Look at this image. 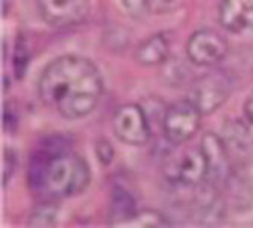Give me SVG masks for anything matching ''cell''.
<instances>
[{"mask_svg":"<svg viewBox=\"0 0 253 228\" xmlns=\"http://www.w3.org/2000/svg\"><path fill=\"white\" fill-rule=\"evenodd\" d=\"M103 81L86 58L65 55L52 61L40 78L38 93L49 108L65 119H79L93 111L102 96Z\"/></svg>","mask_w":253,"mask_h":228,"instance_id":"cell-1","label":"cell"},{"mask_svg":"<svg viewBox=\"0 0 253 228\" xmlns=\"http://www.w3.org/2000/svg\"><path fill=\"white\" fill-rule=\"evenodd\" d=\"M227 41L215 31L203 29L191 35L187 44V54L191 62L210 67L220 62L227 54Z\"/></svg>","mask_w":253,"mask_h":228,"instance_id":"cell-7","label":"cell"},{"mask_svg":"<svg viewBox=\"0 0 253 228\" xmlns=\"http://www.w3.org/2000/svg\"><path fill=\"white\" fill-rule=\"evenodd\" d=\"M14 166H15V158H14V154L11 151H5V155H3V173H2V178H3V184H8V181L14 172Z\"/></svg>","mask_w":253,"mask_h":228,"instance_id":"cell-18","label":"cell"},{"mask_svg":"<svg viewBox=\"0 0 253 228\" xmlns=\"http://www.w3.org/2000/svg\"><path fill=\"white\" fill-rule=\"evenodd\" d=\"M244 114L250 123H253V91L249 95V98L244 102Z\"/></svg>","mask_w":253,"mask_h":228,"instance_id":"cell-20","label":"cell"},{"mask_svg":"<svg viewBox=\"0 0 253 228\" xmlns=\"http://www.w3.org/2000/svg\"><path fill=\"white\" fill-rule=\"evenodd\" d=\"M29 62V55L26 51V46L23 43V40H17V49H15V75L17 78H23L26 72V67Z\"/></svg>","mask_w":253,"mask_h":228,"instance_id":"cell-16","label":"cell"},{"mask_svg":"<svg viewBox=\"0 0 253 228\" xmlns=\"http://www.w3.org/2000/svg\"><path fill=\"white\" fill-rule=\"evenodd\" d=\"M96 154L103 165H109L112 162V157H114V149L106 140H100V142H97Z\"/></svg>","mask_w":253,"mask_h":228,"instance_id":"cell-17","label":"cell"},{"mask_svg":"<svg viewBox=\"0 0 253 228\" xmlns=\"http://www.w3.org/2000/svg\"><path fill=\"white\" fill-rule=\"evenodd\" d=\"M206 162H208V176L206 181L210 186L217 187L218 184H224L231 178V157H229L227 148L218 135L208 132L202 137L200 145Z\"/></svg>","mask_w":253,"mask_h":228,"instance_id":"cell-9","label":"cell"},{"mask_svg":"<svg viewBox=\"0 0 253 228\" xmlns=\"http://www.w3.org/2000/svg\"><path fill=\"white\" fill-rule=\"evenodd\" d=\"M200 114L202 111L190 99L171 104L163 120L166 139L173 145H182L193 139L200 126Z\"/></svg>","mask_w":253,"mask_h":228,"instance_id":"cell-3","label":"cell"},{"mask_svg":"<svg viewBox=\"0 0 253 228\" xmlns=\"http://www.w3.org/2000/svg\"><path fill=\"white\" fill-rule=\"evenodd\" d=\"M135 202L132 196L123 190V189H116L112 193V201H111V221L116 225H125L127 221H130L135 216Z\"/></svg>","mask_w":253,"mask_h":228,"instance_id":"cell-12","label":"cell"},{"mask_svg":"<svg viewBox=\"0 0 253 228\" xmlns=\"http://www.w3.org/2000/svg\"><path fill=\"white\" fill-rule=\"evenodd\" d=\"M3 119H5V128H8L9 131H14L15 125H17V116L12 114V108L11 105H5V114H3Z\"/></svg>","mask_w":253,"mask_h":228,"instance_id":"cell-19","label":"cell"},{"mask_svg":"<svg viewBox=\"0 0 253 228\" xmlns=\"http://www.w3.org/2000/svg\"><path fill=\"white\" fill-rule=\"evenodd\" d=\"M220 23L232 34L253 37V0H223Z\"/></svg>","mask_w":253,"mask_h":228,"instance_id":"cell-10","label":"cell"},{"mask_svg":"<svg viewBox=\"0 0 253 228\" xmlns=\"http://www.w3.org/2000/svg\"><path fill=\"white\" fill-rule=\"evenodd\" d=\"M173 0H123L125 8L136 17L152 15L164 11Z\"/></svg>","mask_w":253,"mask_h":228,"instance_id":"cell-13","label":"cell"},{"mask_svg":"<svg viewBox=\"0 0 253 228\" xmlns=\"http://www.w3.org/2000/svg\"><path fill=\"white\" fill-rule=\"evenodd\" d=\"M112 128L126 145L143 146L150 140V126L141 107L127 104L120 107L112 119Z\"/></svg>","mask_w":253,"mask_h":228,"instance_id":"cell-5","label":"cell"},{"mask_svg":"<svg viewBox=\"0 0 253 228\" xmlns=\"http://www.w3.org/2000/svg\"><path fill=\"white\" fill-rule=\"evenodd\" d=\"M56 209L50 202L41 204L38 209H35V212L31 216L29 225L32 227H50L56 222Z\"/></svg>","mask_w":253,"mask_h":228,"instance_id":"cell-14","label":"cell"},{"mask_svg":"<svg viewBox=\"0 0 253 228\" xmlns=\"http://www.w3.org/2000/svg\"><path fill=\"white\" fill-rule=\"evenodd\" d=\"M232 91V79L227 73L217 70L202 76L191 88L190 101L202 111L212 113L226 102Z\"/></svg>","mask_w":253,"mask_h":228,"instance_id":"cell-4","label":"cell"},{"mask_svg":"<svg viewBox=\"0 0 253 228\" xmlns=\"http://www.w3.org/2000/svg\"><path fill=\"white\" fill-rule=\"evenodd\" d=\"M208 176V162L202 148L180 154L167 168V178L185 186H199Z\"/></svg>","mask_w":253,"mask_h":228,"instance_id":"cell-8","label":"cell"},{"mask_svg":"<svg viewBox=\"0 0 253 228\" xmlns=\"http://www.w3.org/2000/svg\"><path fill=\"white\" fill-rule=\"evenodd\" d=\"M89 179L86 162L61 137L41 145L29 165V186L45 201L76 196L88 187Z\"/></svg>","mask_w":253,"mask_h":228,"instance_id":"cell-2","label":"cell"},{"mask_svg":"<svg viewBox=\"0 0 253 228\" xmlns=\"http://www.w3.org/2000/svg\"><path fill=\"white\" fill-rule=\"evenodd\" d=\"M40 14L53 28H70L84 21L88 14V0H37Z\"/></svg>","mask_w":253,"mask_h":228,"instance_id":"cell-6","label":"cell"},{"mask_svg":"<svg viewBox=\"0 0 253 228\" xmlns=\"http://www.w3.org/2000/svg\"><path fill=\"white\" fill-rule=\"evenodd\" d=\"M169 41L163 34H156L138 44L135 51L136 61L143 65H159L169 58Z\"/></svg>","mask_w":253,"mask_h":228,"instance_id":"cell-11","label":"cell"},{"mask_svg":"<svg viewBox=\"0 0 253 228\" xmlns=\"http://www.w3.org/2000/svg\"><path fill=\"white\" fill-rule=\"evenodd\" d=\"M126 224L136 225V227H164V225H167L166 219L161 215H158L156 212H143L140 215H135Z\"/></svg>","mask_w":253,"mask_h":228,"instance_id":"cell-15","label":"cell"}]
</instances>
